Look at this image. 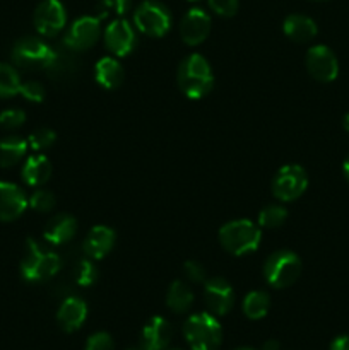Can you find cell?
<instances>
[{"label":"cell","mask_w":349,"mask_h":350,"mask_svg":"<svg viewBox=\"0 0 349 350\" xmlns=\"http://www.w3.org/2000/svg\"><path fill=\"white\" fill-rule=\"evenodd\" d=\"M27 140L23 137L9 135L0 140V167H12L26 156Z\"/></svg>","instance_id":"obj_23"},{"label":"cell","mask_w":349,"mask_h":350,"mask_svg":"<svg viewBox=\"0 0 349 350\" xmlns=\"http://www.w3.org/2000/svg\"><path fill=\"white\" fill-rule=\"evenodd\" d=\"M192 303H194V294H192L190 287L181 280H174L171 282L170 289L166 294V304L173 313H185L190 310Z\"/></svg>","instance_id":"obj_24"},{"label":"cell","mask_w":349,"mask_h":350,"mask_svg":"<svg viewBox=\"0 0 349 350\" xmlns=\"http://www.w3.org/2000/svg\"><path fill=\"white\" fill-rule=\"evenodd\" d=\"M26 122V113L23 109H5V111L0 113V126L5 130H16L21 125H24Z\"/></svg>","instance_id":"obj_32"},{"label":"cell","mask_w":349,"mask_h":350,"mask_svg":"<svg viewBox=\"0 0 349 350\" xmlns=\"http://www.w3.org/2000/svg\"><path fill=\"white\" fill-rule=\"evenodd\" d=\"M21 77L12 65L0 64V98H12L19 94Z\"/></svg>","instance_id":"obj_26"},{"label":"cell","mask_w":349,"mask_h":350,"mask_svg":"<svg viewBox=\"0 0 349 350\" xmlns=\"http://www.w3.org/2000/svg\"><path fill=\"white\" fill-rule=\"evenodd\" d=\"M301 273V260L289 250L272 253L263 263L266 282L274 289H286L293 286Z\"/></svg>","instance_id":"obj_5"},{"label":"cell","mask_w":349,"mask_h":350,"mask_svg":"<svg viewBox=\"0 0 349 350\" xmlns=\"http://www.w3.org/2000/svg\"><path fill=\"white\" fill-rule=\"evenodd\" d=\"M129 350H140V347L139 349H129Z\"/></svg>","instance_id":"obj_42"},{"label":"cell","mask_w":349,"mask_h":350,"mask_svg":"<svg viewBox=\"0 0 349 350\" xmlns=\"http://www.w3.org/2000/svg\"><path fill=\"white\" fill-rule=\"evenodd\" d=\"M171 350H180V349H171Z\"/></svg>","instance_id":"obj_43"},{"label":"cell","mask_w":349,"mask_h":350,"mask_svg":"<svg viewBox=\"0 0 349 350\" xmlns=\"http://www.w3.org/2000/svg\"><path fill=\"white\" fill-rule=\"evenodd\" d=\"M308 187L307 171L298 164L281 167L272 180V193L281 202H293L305 193Z\"/></svg>","instance_id":"obj_8"},{"label":"cell","mask_w":349,"mask_h":350,"mask_svg":"<svg viewBox=\"0 0 349 350\" xmlns=\"http://www.w3.org/2000/svg\"><path fill=\"white\" fill-rule=\"evenodd\" d=\"M130 7H132V0H99L94 17H98L99 21L106 19L112 14L122 17L129 12Z\"/></svg>","instance_id":"obj_28"},{"label":"cell","mask_w":349,"mask_h":350,"mask_svg":"<svg viewBox=\"0 0 349 350\" xmlns=\"http://www.w3.org/2000/svg\"><path fill=\"white\" fill-rule=\"evenodd\" d=\"M123 68L118 64L116 58L105 57L96 64L94 67V77L101 88L113 91V89L120 88V84L123 82Z\"/></svg>","instance_id":"obj_21"},{"label":"cell","mask_w":349,"mask_h":350,"mask_svg":"<svg viewBox=\"0 0 349 350\" xmlns=\"http://www.w3.org/2000/svg\"><path fill=\"white\" fill-rule=\"evenodd\" d=\"M19 94L31 103H41L44 99V96H47V92H44V88L40 82L27 81L24 84H21Z\"/></svg>","instance_id":"obj_34"},{"label":"cell","mask_w":349,"mask_h":350,"mask_svg":"<svg viewBox=\"0 0 349 350\" xmlns=\"http://www.w3.org/2000/svg\"><path fill=\"white\" fill-rule=\"evenodd\" d=\"M84 350H115V342L106 332H96L88 338Z\"/></svg>","instance_id":"obj_33"},{"label":"cell","mask_w":349,"mask_h":350,"mask_svg":"<svg viewBox=\"0 0 349 350\" xmlns=\"http://www.w3.org/2000/svg\"><path fill=\"white\" fill-rule=\"evenodd\" d=\"M105 44L115 57H127L137 44V34L127 19L112 21L105 29Z\"/></svg>","instance_id":"obj_13"},{"label":"cell","mask_w":349,"mask_h":350,"mask_svg":"<svg viewBox=\"0 0 349 350\" xmlns=\"http://www.w3.org/2000/svg\"><path fill=\"white\" fill-rule=\"evenodd\" d=\"M214 14L221 17H233L238 12V0H207Z\"/></svg>","instance_id":"obj_35"},{"label":"cell","mask_w":349,"mask_h":350,"mask_svg":"<svg viewBox=\"0 0 349 350\" xmlns=\"http://www.w3.org/2000/svg\"><path fill=\"white\" fill-rule=\"evenodd\" d=\"M204 301L209 313L214 317H224L235 304V293L231 284L222 277H214L204 282Z\"/></svg>","instance_id":"obj_12"},{"label":"cell","mask_w":349,"mask_h":350,"mask_svg":"<svg viewBox=\"0 0 349 350\" xmlns=\"http://www.w3.org/2000/svg\"><path fill=\"white\" fill-rule=\"evenodd\" d=\"M74 279L77 286L89 287L98 280V269L92 263L91 258H84L75 265L74 269Z\"/></svg>","instance_id":"obj_29"},{"label":"cell","mask_w":349,"mask_h":350,"mask_svg":"<svg viewBox=\"0 0 349 350\" xmlns=\"http://www.w3.org/2000/svg\"><path fill=\"white\" fill-rule=\"evenodd\" d=\"M308 74L318 82H332L339 75V62L334 51L325 44L311 46L307 53Z\"/></svg>","instance_id":"obj_11"},{"label":"cell","mask_w":349,"mask_h":350,"mask_svg":"<svg viewBox=\"0 0 349 350\" xmlns=\"http://www.w3.org/2000/svg\"><path fill=\"white\" fill-rule=\"evenodd\" d=\"M192 2H194V0H192Z\"/></svg>","instance_id":"obj_44"},{"label":"cell","mask_w":349,"mask_h":350,"mask_svg":"<svg viewBox=\"0 0 349 350\" xmlns=\"http://www.w3.org/2000/svg\"><path fill=\"white\" fill-rule=\"evenodd\" d=\"M133 24L142 34L161 38L170 31L171 12L157 0H146L133 12Z\"/></svg>","instance_id":"obj_7"},{"label":"cell","mask_w":349,"mask_h":350,"mask_svg":"<svg viewBox=\"0 0 349 350\" xmlns=\"http://www.w3.org/2000/svg\"><path fill=\"white\" fill-rule=\"evenodd\" d=\"M211 33V17L205 10L194 7L183 16L180 23V36L188 46L204 43Z\"/></svg>","instance_id":"obj_14"},{"label":"cell","mask_w":349,"mask_h":350,"mask_svg":"<svg viewBox=\"0 0 349 350\" xmlns=\"http://www.w3.org/2000/svg\"><path fill=\"white\" fill-rule=\"evenodd\" d=\"M88 318V304L81 297H67L57 311L58 327L67 334L79 330Z\"/></svg>","instance_id":"obj_18"},{"label":"cell","mask_w":349,"mask_h":350,"mask_svg":"<svg viewBox=\"0 0 349 350\" xmlns=\"http://www.w3.org/2000/svg\"><path fill=\"white\" fill-rule=\"evenodd\" d=\"M77 231V221L68 214H58L47 222L43 229L44 241L58 246L68 243Z\"/></svg>","instance_id":"obj_19"},{"label":"cell","mask_w":349,"mask_h":350,"mask_svg":"<svg viewBox=\"0 0 349 350\" xmlns=\"http://www.w3.org/2000/svg\"><path fill=\"white\" fill-rule=\"evenodd\" d=\"M173 338V327L161 317H153L140 332V350H166Z\"/></svg>","instance_id":"obj_15"},{"label":"cell","mask_w":349,"mask_h":350,"mask_svg":"<svg viewBox=\"0 0 349 350\" xmlns=\"http://www.w3.org/2000/svg\"><path fill=\"white\" fill-rule=\"evenodd\" d=\"M262 350H281V345H279V342L274 340V338H270V340H267L266 344L262 345Z\"/></svg>","instance_id":"obj_38"},{"label":"cell","mask_w":349,"mask_h":350,"mask_svg":"<svg viewBox=\"0 0 349 350\" xmlns=\"http://www.w3.org/2000/svg\"><path fill=\"white\" fill-rule=\"evenodd\" d=\"M62 267V260L57 253L50 252L34 239H27L21 262V275L26 282H44L57 275Z\"/></svg>","instance_id":"obj_2"},{"label":"cell","mask_w":349,"mask_h":350,"mask_svg":"<svg viewBox=\"0 0 349 350\" xmlns=\"http://www.w3.org/2000/svg\"><path fill=\"white\" fill-rule=\"evenodd\" d=\"M99 34H101V21L94 16H84L68 27L64 44L72 51H84L98 41Z\"/></svg>","instance_id":"obj_10"},{"label":"cell","mask_w":349,"mask_h":350,"mask_svg":"<svg viewBox=\"0 0 349 350\" xmlns=\"http://www.w3.org/2000/svg\"><path fill=\"white\" fill-rule=\"evenodd\" d=\"M116 234L112 228L106 226H94L91 231L86 236L84 243H82V250L84 255L91 260H101L112 252L115 246Z\"/></svg>","instance_id":"obj_17"},{"label":"cell","mask_w":349,"mask_h":350,"mask_svg":"<svg viewBox=\"0 0 349 350\" xmlns=\"http://www.w3.org/2000/svg\"><path fill=\"white\" fill-rule=\"evenodd\" d=\"M27 197L17 185L0 181V221L19 219L27 207Z\"/></svg>","instance_id":"obj_16"},{"label":"cell","mask_w":349,"mask_h":350,"mask_svg":"<svg viewBox=\"0 0 349 350\" xmlns=\"http://www.w3.org/2000/svg\"><path fill=\"white\" fill-rule=\"evenodd\" d=\"M342 126L346 129V132H349V113L344 116V120H342Z\"/></svg>","instance_id":"obj_40"},{"label":"cell","mask_w":349,"mask_h":350,"mask_svg":"<svg viewBox=\"0 0 349 350\" xmlns=\"http://www.w3.org/2000/svg\"><path fill=\"white\" fill-rule=\"evenodd\" d=\"M27 204L36 212H50L55 207V195L51 191L40 188V190L33 191V195L27 198Z\"/></svg>","instance_id":"obj_31"},{"label":"cell","mask_w":349,"mask_h":350,"mask_svg":"<svg viewBox=\"0 0 349 350\" xmlns=\"http://www.w3.org/2000/svg\"><path fill=\"white\" fill-rule=\"evenodd\" d=\"M287 217V211L283 207V205H267L260 211L259 214V226L260 228H267V229H276L279 226L284 224Z\"/></svg>","instance_id":"obj_27"},{"label":"cell","mask_w":349,"mask_h":350,"mask_svg":"<svg viewBox=\"0 0 349 350\" xmlns=\"http://www.w3.org/2000/svg\"><path fill=\"white\" fill-rule=\"evenodd\" d=\"M34 27L41 36H57L67 24V12L60 0H43L33 16Z\"/></svg>","instance_id":"obj_9"},{"label":"cell","mask_w":349,"mask_h":350,"mask_svg":"<svg viewBox=\"0 0 349 350\" xmlns=\"http://www.w3.org/2000/svg\"><path fill=\"white\" fill-rule=\"evenodd\" d=\"M342 173H344L346 180L349 181V154H348V157L344 159V163H342Z\"/></svg>","instance_id":"obj_39"},{"label":"cell","mask_w":349,"mask_h":350,"mask_svg":"<svg viewBox=\"0 0 349 350\" xmlns=\"http://www.w3.org/2000/svg\"><path fill=\"white\" fill-rule=\"evenodd\" d=\"M57 57V50L40 38L27 36L17 41L12 50L14 64L24 70H48Z\"/></svg>","instance_id":"obj_6"},{"label":"cell","mask_w":349,"mask_h":350,"mask_svg":"<svg viewBox=\"0 0 349 350\" xmlns=\"http://www.w3.org/2000/svg\"><path fill=\"white\" fill-rule=\"evenodd\" d=\"M260 239H262V231L248 219L231 221L219 229L221 246L235 256H243L255 252L260 245Z\"/></svg>","instance_id":"obj_3"},{"label":"cell","mask_w":349,"mask_h":350,"mask_svg":"<svg viewBox=\"0 0 349 350\" xmlns=\"http://www.w3.org/2000/svg\"><path fill=\"white\" fill-rule=\"evenodd\" d=\"M270 297L266 291H252L243 299V313L250 320H260L269 313Z\"/></svg>","instance_id":"obj_25"},{"label":"cell","mask_w":349,"mask_h":350,"mask_svg":"<svg viewBox=\"0 0 349 350\" xmlns=\"http://www.w3.org/2000/svg\"><path fill=\"white\" fill-rule=\"evenodd\" d=\"M331 350H349V335H341V337L334 338Z\"/></svg>","instance_id":"obj_37"},{"label":"cell","mask_w":349,"mask_h":350,"mask_svg":"<svg viewBox=\"0 0 349 350\" xmlns=\"http://www.w3.org/2000/svg\"><path fill=\"white\" fill-rule=\"evenodd\" d=\"M178 85L181 92L190 99H201L207 96L214 85V75L209 62L198 53L183 58L178 67Z\"/></svg>","instance_id":"obj_1"},{"label":"cell","mask_w":349,"mask_h":350,"mask_svg":"<svg viewBox=\"0 0 349 350\" xmlns=\"http://www.w3.org/2000/svg\"><path fill=\"white\" fill-rule=\"evenodd\" d=\"M235 350H255V349H250V347H240V349H235Z\"/></svg>","instance_id":"obj_41"},{"label":"cell","mask_w":349,"mask_h":350,"mask_svg":"<svg viewBox=\"0 0 349 350\" xmlns=\"http://www.w3.org/2000/svg\"><path fill=\"white\" fill-rule=\"evenodd\" d=\"M51 176V164L47 156H31L23 166V180L29 187H43Z\"/></svg>","instance_id":"obj_22"},{"label":"cell","mask_w":349,"mask_h":350,"mask_svg":"<svg viewBox=\"0 0 349 350\" xmlns=\"http://www.w3.org/2000/svg\"><path fill=\"white\" fill-rule=\"evenodd\" d=\"M283 31L289 40L296 43H307L317 36L318 27L311 17L303 16V14H291L284 19Z\"/></svg>","instance_id":"obj_20"},{"label":"cell","mask_w":349,"mask_h":350,"mask_svg":"<svg viewBox=\"0 0 349 350\" xmlns=\"http://www.w3.org/2000/svg\"><path fill=\"white\" fill-rule=\"evenodd\" d=\"M185 340L192 350H219L222 342V328L214 314H192L183 325Z\"/></svg>","instance_id":"obj_4"},{"label":"cell","mask_w":349,"mask_h":350,"mask_svg":"<svg viewBox=\"0 0 349 350\" xmlns=\"http://www.w3.org/2000/svg\"><path fill=\"white\" fill-rule=\"evenodd\" d=\"M55 140H57V133H55L53 130L38 129L29 135V139H27V146L34 150H47L53 146Z\"/></svg>","instance_id":"obj_30"},{"label":"cell","mask_w":349,"mask_h":350,"mask_svg":"<svg viewBox=\"0 0 349 350\" xmlns=\"http://www.w3.org/2000/svg\"><path fill=\"white\" fill-rule=\"evenodd\" d=\"M183 270H185V275H187V279L190 280V282L204 284L205 280H207L205 279V269L198 262H194V260L185 262Z\"/></svg>","instance_id":"obj_36"}]
</instances>
